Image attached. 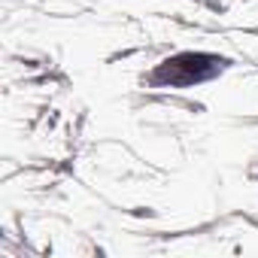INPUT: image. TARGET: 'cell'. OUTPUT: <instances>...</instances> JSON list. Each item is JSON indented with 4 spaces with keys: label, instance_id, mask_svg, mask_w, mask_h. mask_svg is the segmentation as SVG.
I'll return each instance as SVG.
<instances>
[{
    "label": "cell",
    "instance_id": "obj_1",
    "mask_svg": "<svg viewBox=\"0 0 258 258\" xmlns=\"http://www.w3.org/2000/svg\"><path fill=\"white\" fill-rule=\"evenodd\" d=\"M201 61H204V55H191V52L176 55V58L164 61L152 73V79L161 85H191V82H201V79H210L213 73H219V70H201Z\"/></svg>",
    "mask_w": 258,
    "mask_h": 258
}]
</instances>
